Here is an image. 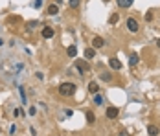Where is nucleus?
I'll use <instances>...</instances> for the list:
<instances>
[{
  "label": "nucleus",
  "mask_w": 160,
  "mask_h": 136,
  "mask_svg": "<svg viewBox=\"0 0 160 136\" xmlns=\"http://www.w3.org/2000/svg\"><path fill=\"white\" fill-rule=\"evenodd\" d=\"M98 90H100V85L96 83V81H90L88 83V92L90 94H98Z\"/></svg>",
  "instance_id": "11"
},
{
  "label": "nucleus",
  "mask_w": 160,
  "mask_h": 136,
  "mask_svg": "<svg viewBox=\"0 0 160 136\" xmlns=\"http://www.w3.org/2000/svg\"><path fill=\"white\" fill-rule=\"evenodd\" d=\"M100 79H103V81H110V79H112V76H110L109 72H101V74H100Z\"/></svg>",
  "instance_id": "18"
},
{
  "label": "nucleus",
  "mask_w": 160,
  "mask_h": 136,
  "mask_svg": "<svg viewBox=\"0 0 160 136\" xmlns=\"http://www.w3.org/2000/svg\"><path fill=\"white\" fill-rule=\"evenodd\" d=\"M79 2H81V0H70V2H68V6H70L72 9H75V8H79Z\"/></svg>",
  "instance_id": "19"
},
{
  "label": "nucleus",
  "mask_w": 160,
  "mask_h": 136,
  "mask_svg": "<svg viewBox=\"0 0 160 136\" xmlns=\"http://www.w3.org/2000/svg\"><path fill=\"white\" fill-rule=\"evenodd\" d=\"M46 13H48V15H57V13H59V6L57 4H50L48 9H46Z\"/></svg>",
  "instance_id": "10"
},
{
  "label": "nucleus",
  "mask_w": 160,
  "mask_h": 136,
  "mask_svg": "<svg viewBox=\"0 0 160 136\" xmlns=\"http://www.w3.org/2000/svg\"><path fill=\"white\" fill-rule=\"evenodd\" d=\"M158 132H160V129L156 125H147V134L149 136H158Z\"/></svg>",
  "instance_id": "12"
},
{
  "label": "nucleus",
  "mask_w": 160,
  "mask_h": 136,
  "mask_svg": "<svg viewBox=\"0 0 160 136\" xmlns=\"http://www.w3.org/2000/svg\"><path fill=\"white\" fill-rule=\"evenodd\" d=\"M125 24H127V30H129L131 33H138V31H140V24H138V20L133 18V17H129Z\"/></svg>",
  "instance_id": "2"
},
{
  "label": "nucleus",
  "mask_w": 160,
  "mask_h": 136,
  "mask_svg": "<svg viewBox=\"0 0 160 136\" xmlns=\"http://www.w3.org/2000/svg\"><path fill=\"white\" fill-rule=\"evenodd\" d=\"M43 6V0H35V8H41Z\"/></svg>",
  "instance_id": "24"
},
{
  "label": "nucleus",
  "mask_w": 160,
  "mask_h": 136,
  "mask_svg": "<svg viewBox=\"0 0 160 136\" xmlns=\"http://www.w3.org/2000/svg\"><path fill=\"white\" fill-rule=\"evenodd\" d=\"M2 44H4V40H2V39H0V46H2Z\"/></svg>",
  "instance_id": "27"
},
{
  "label": "nucleus",
  "mask_w": 160,
  "mask_h": 136,
  "mask_svg": "<svg viewBox=\"0 0 160 136\" xmlns=\"http://www.w3.org/2000/svg\"><path fill=\"white\" fill-rule=\"evenodd\" d=\"M39 26V22L37 20H31V22H28V30H31V28H37Z\"/></svg>",
  "instance_id": "20"
},
{
  "label": "nucleus",
  "mask_w": 160,
  "mask_h": 136,
  "mask_svg": "<svg viewBox=\"0 0 160 136\" xmlns=\"http://www.w3.org/2000/svg\"><path fill=\"white\" fill-rule=\"evenodd\" d=\"M120 136H129V134L125 132V131H120Z\"/></svg>",
  "instance_id": "25"
},
{
  "label": "nucleus",
  "mask_w": 160,
  "mask_h": 136,
  "mask_svg": "<svg viewBox=\"0 0 160 136\" xmlns=\"http://www.w3.org/2000/svg\"><path fill=\"white\" fill-rule=\"evenodd\" d=\"M118 20H120V15H118V13H112L110 18H109V24H116Z\"/></svg>",
  "instance_id": "16"
},
{
  "label": "nucleus",
  "mask_w": 160,
  "mask_h": 136,
  "mask_svg": "<svg viewBox=\"0 0 160 136\" xmlns=\"http://www.w3.org/2000/svg\"><path fill=\"white\" fill-rule=\"evenodd\" d=\"M20 96H22V101H26V92H24V88H20Z\"/></svg>",
  "instance_id": "23"
},
{
  "label": "nucleus",
  "mask_w": 160,
  "mask_h": 136,
  "mask_svg": "<svg viewBox=\"0 0 160 136\" xmlns=\"http://www.w3.org/2000/svg\"><path fill=\"white\" fill-rule=\"evenodd\" d=\"M138 59H140V57H138V53H133V55L129 57V64L131 66H136L138 64Z\"/></svg>",
  "instance_id": "15"
},
{
  "label": "nucleus",
  "mask_w": 160,
  "mask_h": 136,
  "mask_svg": "<svg viewBox=\"0 0 160 136\" xmlns=\"http://www.w3.org/2000/svg\"><path fill=\"white\" fill-rule=\"evenodd\" d=\"M145 20H147V22H151V20H153V13H151V11L145 13Z\"/></svg>",
  "instance_id": "21"
},
{
  "label": "nucleus",
  "mask_w": 160,
  "mask_h": 136,
  "mask_svg": "<svg viewBox=\"0 0 160 136\" xmlns=\"http://www.w3.org/2000/svg\"><path fill=\"white\" fill-rule=\"evenodd\" d=\"M116 2H118V8L127 9V8H131V6H133V2H134V0H116Z\"/></svg>",
  "instance_id": "7"
},
{
  "label": "nucleus",
  "mask_w": 160,
  "mask_h": 136,
  "mask_svg": "<svg viewBox=\"0 0 160 136\" xmlns=\"http://www.w3.org/2000/svg\"><path fill=\"white\" fill-rule=\"evenodd\" d=\"M96 57V50L94 48H87L85 50V59H94Z\"/></svg>",
  "instance_id": "14"
},
{
  "label": "nucleus",
  "mask_w": 160,
  "mask_h": 136,
  "mask_svg": "<svg viewBox=\"0 0 160 136\" xmlns=\"http://www.w3.org/2000/svg\"><path fill=\"white\" fill-rule=\"evenodd\" d=\"M53 33H55V31L50 28V26H44V28L41 30V35H43V39H52V37H53Z\"/></svg>",
  "instance_id": "5"
},
{
  "label": "nucleus",
  "mask_w": 160,
  "mask_h": 136,
  "mask_svg": "<svg viewBox=\"0 0 160 136\" xmlns=\"http://www.w3.org/2000/svg\"><path fill=\"white\" fill-rule=\"evenodd\" d=\"M9 134H11V136L17 134V125H11V127H9Z\"/></svg>",
  "instance_id": "22"
},
{
  "label": "nucleus",
  "mask_w": 160,
  "mask_h": 136,
  "mask_svg": "<svg viewBox=\"0 0 160 136\" xmlns=\"http://www.w3.org/2000/svg\"><path fill=\"white\" fill-rule=\"evenodd\" d=\"M85 118H87V123L92 125L94 121H96V114H94L92 110H87V112H85Z\"/></svg>",
  "instance_id": "9"
},
{
  "label": "nucleus",
  "mask_w": 160,
  "mask_h": 136,
  "mask_svg": "<svg viewBox=\"0 0 160 136\" xmlns=\"http://www.w3.org/2000/svg\"><path fill=\"white\" fill-rule=\"evenodd\" d=\"M103 2H109V0H103Z\"/></svg>",
  "instance_id": "28"
},
{
  "label": "nucleus",
  "mask_w": 160,
  "mask_h": 136,
  "mask_svg": "<svg viewBox=\"0 0 160 136\" xmlns=\"http://www.w3.org/2000/svg\"><path fill=\"white\" fill-rule=\"evenodd\" d=\"M74 66L78 68L79 76H85V74L88 72V64L85 63V61H81V59H78V61H75V63H74Z\"/></svg>",
  "instance_id": "3"
},
{
  "label": "nucleus",
  "mask_w": 160,
  "mask_h": 136,
  "mask_svg": "<svg viewBox=\"0 0 160 136\" xmlns=\"http://www.w3.org/2000/svg\"><path fill=\"white\" fill-rule=\"evenodd\" d=\"M66 55L75 59V55H78V48H75V46H68V48H66Z\"/></svg>",
  "instance_id": "13"
},
{
  "label": "nucleus",
  "mask_w": 160,
  "mask_h": 136,
  "mask_svg": "<svg viewBox=\"0 0 160 136\" xmlns=\"http://www.w3.org/2000/svg\"><path fill=\"white\" fill-rule=\"evenodd\" d=\"M156 46H158V48H160V39H156Z\"/></svg>",
  "instance_id": "26"
},
{
  "label": "nucleus",
  "mask_w": 160,
  "mask_h": 136,
  "mask_svg": "<svg viewBox=\"0 0 160 136\" xmlns=\"http://www.w3.org/2000/svg\"><path fill=\"white\" fill-rule=\"evenodd\" d=\"M105 46V40H103L101 37H94L92 39V48L94 50H100V48H103Z\"/></svg>",
  "instance_id": "6"
},
{
  "label": "nucleus",
  "mask_w": 160,
  "mask_h": 136,
  "mask_svg": "<svg viewBox=\"0 0 160 136\" xmlns=\"http://www.w3.org/2000/svg\"><path fill=\"white\" fill-rule=\"evenodd\" d=\"M94 103L96 105H103V96L101 94H94Z\"/></svg>",
  "instance_id": "17"
},
{
  "label": "nucleus",
  "mask_w": 160,
  "mask_h": 136,
  "mask_svg": "<svg viewBox=\"0 0 160 136\" xmlns=\"http://www.w3.org/2000/svg\"><path fill=\"white\" fill-rule=\"evenodd\" d=\"M109 64H110V68H112V70H120V68H122V63H120V59H116V57L109 59Z\"/></svg>",
  "instance_id": "8"
},
{
  "label": "nucleus",
  "mask_w": 160,
  "mask_h": 136,
  "mask_svg": "<svg viewBox=\"0 0 160 136\" xmlns=\"http://www.w3.org/2000/svg\"><path fill=\"white\" fill-rule=\"evenodd\" d=\"M75 88H78V86H75V83H61L57 90H59L61 96L70 98V96H74V94H75Z\"/></svg>",
  "instance_id": "1"
},
{
  "label": "nucleus",
  "mask_w": 160,
  "mask_h": 136,
  "mask_svg": "<svg viewBox=\"0 0 160 136\" xmlns=\"http://www.w3.org/2000/svg\"><path fill=\"white\" fill-rule=\"evenodd\" d=\"M118 114H120L118 107H109L107 110H105V116H107L109 120H116V118H118Z\"/></svg>",
  "instance_id": "4"
}]
</instances>
